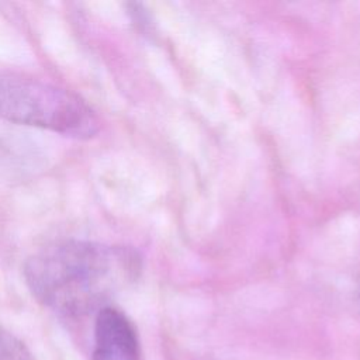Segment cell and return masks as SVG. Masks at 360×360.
<instances>
[{"label": "cell", "instance_id": "1", "mask_svg": "<svg viewBox=\"0 0 360 360\" xmlns=\"http://www.w3.org/2000/svg\"><path fill=\"white\" fill-rule=\"evenodd\" d=\"M139 271L138 255L122 246L63 240L28 259L24 277L32 294L63 315L100 307Z\"/></svg>", "mask_w": 360, "mask_h": 360}, {"label": "cell", "instance_id": "2", "mask_svg": "<svg viewBox=\"0 0 360 360\" xmlns=\"http://www.w3.org/2000/svg\"><path fill=\"white\" fill-rule=\"evenodd\" d=\"M0 117L76 138H90L98 127L93 110L77 96L17 76H0Z\"/></svg>", "mask_w": 360, "mask_h": 360}, {"label": "cell", "instance_id": "3", "mask_svg": "<svg viewBox=\"0 0 360 360\" xmlns=\"http://www.w3.org/2000/svg\"><path fill=\"white\" fill-rule=\"evenodd\" d=\"M91 360H139V340L132 322L112 307L98 309Z\"/></svg>", "mask_w": 360, "mask_h": 360}, {"label": "cell", "instance_id": "4", "mask_svg": "<svg viewBox=\"0 0 360 360\" xmlns=\"http://www.w3.org/2000/svg\"><path fill=\"white\" fill-rule=\"evenodd\" d=\"M0 360H34L27 347L0 328Z\"/></svg>", "mask_w": 360, "mask_h": 360}]
</instances>
